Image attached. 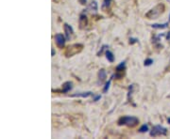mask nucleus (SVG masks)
<instances>
[{
	"instance_id": "a211bd4d",
	"label": "nucleus",
	"mask_w": 170,
	"mask_h": 139,
	"mask_svg": "<svg viewBox=\"0 0 170 139\" xmlns=\"http://www.w3.org/2000/svg\"><path fill=\"white\" fill-rule=\"evenodd\" d=\"M153 63V60L151 59V58H147V59L145 60V62H144V65L145 66H150L151 64Z\"/></svg>"
},
{
	"instance_id": "7ed1b4c3",
	"label": "nucleus",
	"mask_w": 170,
	"mask_h": 139,
	"mask_svg": "<svg viewBox=\"0 0 170 139\" xmlns=\"http://www.w3.org/2000/svg\"><path fill=\"white\" fill-rule=\"evenodd\" d=\"M82 48H83V45L80 44V43H75V44L69 45L66 48L65 52H64V55H65V57H73V55L80 53V52L82 51Z\"/></svg>"
},
{
	"instance_id": "aec40b11",
	"label": "nucleus",
	"mask_w": 170,
	"mask_h": 139,
	"mask_svg": "<svg viewBox=\"0 0 170 139\" xmlns=\"http://www.w3.org/2000/svg\"><path fill=\"white\" fill-rule=\"evenodd\" d=\"M129 44H133V43H136V42H138V40L137 39H129Z\"/></svg>"
},
{
	"instance_id": "0eeeda50",
	"label": "nucleus",
	"mask_w": 170,
	"mask_h": 139,
	"mask_svg": "<svg viewBox=\"0 0 170 139\" xmlns=\"http://www.w3.org/2000/svg\"><path fill=\"white\" fill-rule=\"evenodd\" d=\"M63 28H64V32H65L66 40H67V41H69V40L72 38V36L74 34V30L72 28V26H69L68 24H64Z\"/></svg>"
},
{
	"instance_id": "6ab92c4d",
	"label": "nucleus",
	"mask_w": 170,
	"mask_h": 139,
	"mask_svg": "<svg viewBox=\"0 0 170 139\" xmlns=\"http://www.w3.org/2000/svg\"><path fill=\"white\" fill-rule=\"evenodd\" d=\"M107 48H108V46H107V45H104V46H102L101 50H100L99 52H98V54H97V55H98V57H99L100 55H102V53H103V52H104L105 50H106Z\"/></svg>"
},
{
	"instance_id": "a878e982",
	"label": "nucleus",
	"mask_w": 170,
	"mask_h": 139,
	"mask_svg": "<svg viewBox=\"0 0 170 139\" xmlns=\"http://www.w3.org/2000/svg\"><path fill=\"white\" fill-rule=\"evenodd\" d=\"M169 18H170V16H169ZM169 20H170V19H169Z\"/></svg>"
},
{
	"instance_id": "b1692460",
	"label": "nucleus",
	"mask_w": 170,
	"mask_h": 139,
	"mask_svg": "<svg viewBox=\"0 0 170 139\" xmlns=\"http://www.w3.org/2000/svg\"><path fill=\"white\" fill-rule=\"evenodd\" d=\"M167 39H170V32H169V34L167 35Z\"/></svg>"
},
{
	"instance_id": "4be33fe9",
	"label": "nucleus",
	"mask_w": 170,
	"mask_h": 139,
	"mask_svg": "<svg viewBox=\"0 0 170 139\" xmlns=\"http://www.w3.org/2000/svg\"><path fill=\"white\" fill-rule=\"evenodd\" d=\"M51 55H52V57H54V55H55V50L53 48H52V50H51Z\"/></svg>"
},
{
	"instance_id": "ddd939ff",
	"label": "nucleus",
	"mask_w": 170,
	"mask_h": 139,
	"mask_svg": "<svg viewBox=\"0 0 170 139\" xmlns=\"http://www.w3.org/2000/svg\"><path fill=\"white\" fill-rule=\"evenodd\" d=\"M89 11L91 12H97V3L95 1H92V3L89 6Z\"/></svg>"
},
{
	"instance_id": "4468645a",
	"label": "nucleus",
	"mask_w": 170,
	"mask_h": 139,
	"mask_svg": "<svg viewBox=\"0 0 170 139\" xmlns=\"http://www.w3.org/2000/svg\"><path fill=\"white\" fill-rule=\"evenodd\" d=\"M105 55H106V58L108 59V61H110V62H113L114 61V55L112 53L111 51H106V53H105Z\"/></svg>"
},
{
	"instance_id": "6e6552de",
	"label": "nucleus",
	"mask_w": 170,
	"mask_h": 139,
	"mask_svg": "<svg viewBox=\"0 0 170 139\" xmlns=\"http://www.w3.org/2000/svg\"><path fill=\"white\" fill-rule=\"evenodd\" d=\"M79 28L83 29L87 26L88 24V18L85 14H80L79 19Z\"/></svg>"
},
{
	"instance_id": "9d476101",
	"label": "nucleus",
	"mask_w": 170,
	"mask_h": 139,
	"mask_svg": "<svg viewBox=\"0 0 170 139\" xmlns=\"http://www.w3.org/2000/svg\"><path fill=\"white\" fill-rule=\"evenodd\" d=\"M73 88V84L72 82H65L63 85V93H67L68 91H70Z\"/></svg>"
},
{
	"instance_id": "423d86ee",
	"label": "nucleus",
	"mask_w": 170,
	"mask_h": 139,
	"mask_svg": "<svg viewBox=\"0 0 170 139\" xmlns=\"http://www.w3.org/2000/svg\"><path fill=\"white\" fill-rule=\"evenodd\" d=\"M124 70H125V62L123 61V62H121L116 67V73H115L116 78L118 79L122 78L124 76Z\"/></svg>"
},
{
	"instance_id": "412c9836",
	"label": "nucleus",
	"mask_w": 170,
	"mask_h": 139,
	"mask_svg": "<svg viewBox=\"0 0 170 139\" xmlns=\"http://www.w3.org/2000/svg\"><path fill=\"white\" fill-rule=\"evenodd\" d=\"M99 99H101V96H100V95H98V96H97V97H95V99H94V101H97L98 100H99Z\"/></svg>"
},
{
	"instance_id": "9b49d317",
	"label": "nucleus",
	"mask_w": 170,
	"mask_h": 139,
	"mask_svg": "<svg viewBox=\"0 0 170 139\" xmlns=\"http://www.w3.org/2000/svg\"><path fill=\"white\" fill-rule=\"evenodd\" d=\"M93 93L91 91H88V92H81V93H77V94H74L72 95V97H81V98H88L89 96H91Z\"/></svg>"
},
{
	"instance_id": "39448f33",
	"label": "nucleus",
	"mask_w": 170,
	"mask_h": 139,
	"mask_svg": "<svg viewBox=\"0 0 170 139\" xmlns=\"http://www.w3.org/2000/svg\"><path fill=\"white\" fill-rule=\"evenodd\" d=\"M54 39H55V42H56V44L59 48H61V49H63L64 47V44H65V38L63 37V34H61V33H58L55 35L54 37Z\"/></svg>"
},
{
	"instance_id": "f3484780",
	"label": "nucleus",
	"mask_w": 170,
	"mask_h": 139,
	"mask_svg": "<svg viewBox=\"0 0 170 139\" xmlns=\"http://www.w3.org/2000/svg\"><path fill=\"white\" fill-rule=\"evenodd\" d=\"M111 2H112V0H104V3H103V6H102V8H103V9L108 8L111 5Z\"/></svg>"
},
{
	"instance_id": "2eb2a0df",
	"label": "nucleus",
	"mask_w": 170,
	"mask_h": 139,
	"mask_svg": "<svg viewBox=\"0 0 170 139\" xmlns=\"http://www.w3.org/2000/svg\"><path fill=\"white\" fill-rule=\"evenodd\" d=\"M113 77V76H112V78H111V79L109 80V81H108V82L106 83V85H105L104 88H103V92H104V93H106V92L108 91V89L110 88V85H111V82H112Z\"/></svg>"
},
{
	"instance_id": "dca6fc26",
	"label": "nucleus",
	"mask_w": 170,
	"mask_h": 139,
	"mask_svg": "<svg viewBox=\"0 0 170 139\" xmlns=\"http://www.w3.org/2000/svg\"><path fill=\"white\" fill-rule=\"evenodd\" d=\"M148 131V126L147 124H144V125H142L141 126V128L139 129V132H146Z\"/></svg>"
},
{
	"instance_id": "f257e3e1",
	"label": "nucleus",
	"mask_w": 170,
	"mask_h": 139,
	"mask_svg": "<svg viewBox=\"0 0 170 139\" xmlns=\"http://www.w3.org/2000/svg\"><path fill=\"white\" fill-rule=\"evenodd\" d=\"M163 11H165V5L158 4L150 11H148V12H147L146 17L147 19H157Z\"/></svg>"
},
{
	"instance_id": "20e7f679",
	"label": "nucleus",
	"mask_w": 170,
	"mask_h": 139,
	"mask_svg": "<svg viewBox=\"0 0 170 139\" xmlns=\"http://www.w3.org/2000/svg\"><path fill=\"white\" fill-rule=\"evenodd\" d=\"M166 134H167V129L163 127V126L161 125H157V126H154L152 130H151L150 136L157 137V136H160V135H166Z\"/></svg>"
},
{
	"instance_id": "f03ea898",
	"label": "nucleus",
	"mask_w": 170,
	"mask_h": 139,
	"mask_svg": "<svg viewBox=\"0 0 170 139\" xmlns=\"http://www.w3.org/2000/svg\"><path fill=\"white\" fill-rule=\"evenodd\" d=\"M139 123V119L135 117H131V116H127V117H122L118 119L117 124L119 126L122 125H127L128 127H135Z\"/></svg>"
},
{
	"instance_id": "1a4fd4ad",
	"label": "nucleus",
	"mask_w": 170,
	"mask_h": 139,
	"mask_svg": "<svg viewBox=\"0 0 170 139\" xmlns=\"http://www.w3.org/2000/svg\"><path fill=\"white\" fill-rule=\"evenodd\" d=\"M106 77H107L106 70L104 69H101L99 72H98V84H102V83L105 81Z\"/></svg>"
},
{
	"instance_id": "f8f14e48",
	"label": "nucleus",
	"mask_w": 170,
	"mask_h": 139,
	"mask_svg": "<svg viewBox=\"0 0 170 139\" xmlns=\"http://www.w3.org/2000/svg\"><path fill=\"white\" fill-rule=\"evenodd\" d=\"M153 28H157V29H163L166 28L168 26V23H165V24H153L152 26Z\"/></svg>"
},
{
	"instance_id": "393cba45",
	"label": "nucleus",
	"mask_w": 170,
	"mask_h": 139,
	"mask_svg": "<svg viewBox=\"0 0 170 139\" xmlns=\"http://www.w3.org/2000/svg\"><path fill=\"white\" fill-rule=\"evenodd\" d=\"M167 121H168V123L170 124V118H168V119H167Z\"/></svg>"
},
{
	"instance_id": "5701e85b",
	"label": "nucleus",
	"mask_w": 170,
	"mask_h": 139,
	"mask_svg": "<svg viewBox=\"0 0 170 139\" xmlns=\"http://www.w3.org/2000/svg\"><path fill=\"white\" fill-rule=\"evenodd\" d=\"M80 3H81L82 5H85L86 4V0H79Z\"/></svg>"
}]
</instances>
